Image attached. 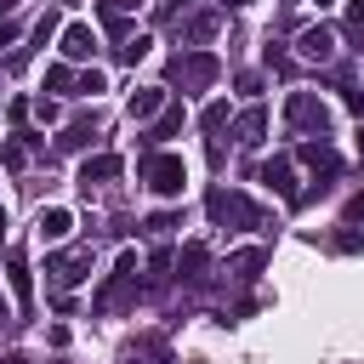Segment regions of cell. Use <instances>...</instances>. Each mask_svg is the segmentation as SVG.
<instances>
[{"mask_svg": "<svg viewBox=\"0 0 364 364\" xmlns=\"http://www.w3.org/2000/svg\"><path fill=\"white\" fill-rule=\"evenodd\" d=\"M188 91H205V85H216V74H222V63L210 57V51H188V57H176V68H171Z\"/></svg>", "mask_w": 364, "mask_h": 364, "instance_id": "obj_5", "label": "cell"}, {"mask_svg": "<svg viewBox=\"0 0 364 364\" xmlns=\"http://www.w3.org/2000/svg\"><path fill=\"white\" fill-rule=\"evenodd\" d=\"M284 6H296V0H284Z\"/></svg>", "mask_w": 364, "mask_h": 364, "instance_id": "obj_41", "label": "cell"}, {"mask_svg": "<svg viewBox=\"0 0 364 364\" xmlns=\"http://www.w3.org/2000/svg\"><path fill=\"white\" fill-rule=\"evenodd\" d=\"M347 222H364V193H358V199L347 205Z\"/></svg>", "mask_w": 364, "mask_h": 364, "instance_id": "obj_32", "label": "cell"}, {"mask_svg": "<svg viewBox=\"0 0 364 364\" xmlns=\"http://www.w3.org/2000/svg\"><path fill=\"white\" fill-rule=\"evenodd\" d=\"M301 159H307V165H313V171H318L324 182H330V176L341 171V159H336V148H330V136H313V142H301Z\"/></svg>", "mask_w": 364, "mask_h": 364, "instance_id": "obj_14", "label": "cell"}, {"mask_svg": "<svg viewBox=\"0 0 364 364\" xmlns=\"http://www.w3.org/2000/svg\"><path fill=\"white\" fill-rule=\"evenodd\" d=\"M0 239H6V210H0Z\"/></svg>", "mask_w": 364, "mask_h": 364, "instance_id": "obj_37", "label": "cell"}, {"mask_svg": "<svg viewBox=\"0 0 364 364\" xmlns=\"http://www.w3.org/2000/svg\"><path fill=\"white\" fill-rule=\"evenodd\" d=\"M131 290H136V250H119L114 273H108V279H102V290H97V307H119Z\"/></svg>", "mask_w": 364, "mask_h": 364, "instance_id": "obj_4", "label": "cell"}, {"mask_svg": "<svg viewBox=\"0 0 364 364\" xmlns=\"http://www.w3.org/2000/svg\"><path fill=\"white\" fill-rule=\"evenodd\" d=\"M296 51H301L307 63H330V57H336V34H330L324 23H313V28L296 34Z\"/></svg>", "mask_w": 364, "mask_h": 364, "instance_id": "obj_7", "label": "cell"}, {"mask_svg": "<svg viewBox=\"0 0 364 364\" xmlns=\"http://www.w3.org/2000/svg\"><path fill=\"white\" fill-rule=\"evenodd\" d=\"M336 250H341V256H358V250H364V233H358V228H341V233H336Z\"/></svg>", "mask_w": 364, "mask_h": 364, "instance_id": "obj_25", "label": "cell"}, {"mask_svg": "<svg viewBox=\"0 0 364 364\" xmlns=\"http://www.w3.org/2000/svg\"><path fill=\"white\" fill-rule=\"evenodd\" d=\"M165 102H171L165 85H142V91H131V119H154Z\"/></svg>", "mask_w": 364, "mask_h": 364, "instance_id": "obj_15", "label": "cell"}, {"mask_svg": "<svg viewBox=\"0 0 364 364\" xmlns=\"http://www.w3.org/2000/svg\"><path fill=\"white\" fill-rule=\"evenodd\" d=\"M0 159H6V171H23V165H28V136L6 142V148H0Z\"/></svg>", "mask_w": 364, "mask_h": 364, "instance_id": "obj_24", "label": "cell"}, {"mask_svg": "<svg viewBox=\"0 0 364 364\" xmlns=\"http://www.w3.org/2000/svg\"><path fill=\"white\" fill-rule=\"evenodd\" d=\"M125 171V159L119 154H91L85 165H80V188H97V182H114Z\"/></svg>", "mask_w": 364, "mask_h": 364, "instance_id": "obj_12", "label": "cell"}, {"mask_svg": "<svg viewBox=\"0 0 364 364\" xmlns=\"http://www.w3.org/2000/svg\"><path fill=\"white\" fill-rule=\"evenodd\" d=\"M74 91H85V97H97V91H102V74H97V68H91V74H80V80H74Z\"/></svg>", "mask_w": 364, "mask_h": 364, "instance_id": "obj_28", "label": "cell"}, {"mask_svg": "<svg viewBox=\"0 0 364 364\" xmlns=\"http://www.w3.org/2000/svg\"><path fill=\"white\" fill-rule=\"evenodd\" d=\"M284 125L301 131V136H330V108L313 91H290L284 97Z\"/></svg>", "mask_w": 364, "mask_h": 364, "instance_id": "obj_2", "label": "cell"}, {"mask_svg": "<svg viewBox=\"0 0 364 364\" xmlns=\"http://www.w3.org/2000/svg\"><path fill=\"white\" fill-rule=\"evenodd\" d=\"M205 210H210V222H216V228H228V233H250V228H267V210H262L256 199L233 193V188H210Z\"/></svg>", "mask_w": 364, "mask_h": 364, "instance_id": "obj_1", "label": "cell"}, {"mask_svg": "<svg viewBox=\"0 0 364 364\" xmlns=\"http://www.w3.org/2000/svg\"><path fill=\"white\" fill-rule=\"evenodd\" d=\"M0 318H6V301H0Z\"/></svg>", "mask_w": 364, "mask_h": 364, "instance_id": "obj_39", "label": "cell"}, {"mask_svg": "<svg viewBox=\"0 0 364 364\" xmlns=\"http://www.w3.org/2000/svg\"><path fill=\"white\" fill-rule=\"evenodd\" d=\"M46 85H51V91H68V85H74V74H68V63H57V68L46 74Z\"/></svg>", "mask_w": 364, "mask_h": 364, "instance_id": "obj_27", "label": "cell"}, {"mask_svg": "<svg viewBox=\"0 0 364 364\" xmlns=\"http://www.w3.org/2000/svg\"><path fill=\"white\" fill-rule=\"evenodd\" d=\"M11 6H17V0H0V17H6V11H11Z\"/></svg>", "mask_w": 364, "mask_h": 364, "instance_id": "obj_35", "label": "cell"}, {"mask_svg": "<svg viewBox=\"0 0 364 364\" xmlns=\"http://www.w3.org/2000/svg\"><path fill=\"white\" fill-rule=\"evenodd\" d=\"M85 273H91V250H63V256H46V279H51L57 290L80 284Z\"/></svg>", "mask_w": 364, "mask_h": 364, "instance_id": "obj_6", "label": "cell"}, {"mask_svg": "<svg viewBox=\"0 0 364 364\" xmlns=\"http://www.w3.org/2000/svg\"><path fill=\"white\" fill-rule=\"evenodd\" d=\"M136 6H142V0H97V17H102V23H108L119 40H125V17H131Z\"/></svg>", "mask_w": 364, "mask_h": 364, "instance_id": "obj_19", "label": "cell"}, {"mask_svg": "<svg viewBox=\"0 0 364 364\" xmlns=\"http://www.w3.org/2000/svg\"><path fill=\"white\" fill-rule=\"evenodd\" d=\"M318 6H336V0H318Z\"/></svg>", "mask_w": 364, "mask_h": 364, "instance_id": "obj_38", "label": "cell"}, {"mask_svg": "<svg viewBox=\"0 0 364 364\" xmlns=\"http://www.w3.org/2000/svg\"><path fill=\"white\" fill-rule=\"evenodd\" d=\"M0 364H28V353H6V358H0Z\"/></svg>", "mask_w": 364, "mask_h": 364, "instance_id": "obj_34", "label": "cell"}, {"mask_svg": "<svg viewBox=\"0 0 364 364\" xmlns=\"http://www.w3.org/2000/svg\"><path fill=\"white\" fill-rule=\"evenodd\" d=\"M131 364H142V358H131ZM159 364H165V358H159Z\"/></svg>", "mask_w": 364, "mask_h": 364, "instance_id": "obj_40", "label": "cell"}, {"mask_svg": "<svg viewBox=\"0 0 364 364\" xmlns=\"http://www.w3.org/2000/svg\"><path fill=\"white\" fill-rule=\"evenodd\" d=\"M233 136H239L245 148H256V142H267V108H262V102H250L245 114H233Z\"/></svg>", "mask_w": 364, "mask_h": 364, "instance_id": "obj_8", "label": "cell"}, {"mask_svg": "<svg viewBox=\"0 0 364 364\" xmlns=\"http://www.w3.org/2000/svg\"><path fill=\"white\" fill-rule=\"evenodd\" d=\"M347 108H353V114L364 119V91H347Z\"/></svg>", "mask_w": 364, "mask_h": 364, "instance_id": "obj_31", "label": "cell"}, {"mask_svg": "<svg viewBox=\"0 0 364 364\" xmlns=\"http://www.w3.org/2000/svg\"><path fill=\"white\" fill-rule=\"evenodd\" d=\"M256 182H267L279 199H296V176H290V159H284V154H273V159L256 171Z\"/></svg>", "mask_w": 364, "mask_h": 364, "instance_id": "obj_13", "label": "cell"}, {"mask_svg": "<svg viewBox=\"0 0 364 364\" xmlns=\"http://www.w3.org/2000/svg\"><path fill=\"white\" fill-rule=\"evenodd\" d=\"M91 142H97V119H74V125L57 136V148H63V154H80V148H91Z\"/></svg>", "mask_w": 364, "mask_h": 364, "instance_id": "obj_18", "label": "cell"}, {"mask_svg": "<svg viewBox=\"0 0 364 364\" xmlns=\"http://www.w3.org/2000/svg\"><path fill=\"white\" fill-rule=\"evenodd\" d=\"M222 125H228V102H205V114H199V131H210V136H216Z\"/></svg>", "mask_w": 364, "mask_h": 364, "instance_id": "obj_23", "label": "cell"}, {"mask_svg": "<svg viewBox=\"0 0 364 364\" xmlns=\"http://www.w3.org/2000/svg\"><path fill=\"white\" fill-rule=\"evenodd\" d=\"M68 228H74V216H68L63 205H51V210H40V239H68Z\"/></svg>", "mask_w": 364, "mask_h": 364, "instance_id": "obj_21", "label": "cell"}, {"mask_svg": "<svg viewBox=\"0 0 364 364\" xmlns=\"http://www.w3.org/2000/svg\"><path fill=\"white\" fill-rule=\"evenodd\" d=\"M6 279H11L17 307H28V301H34V273H28V256H23V250H6Z\"/></svg>", "mask_w": 364, "mask_h": 364, "instance_id": "obj_10", "label": "cell"}, {"mask_svg": "<svg viewBox=\"0 0 364 364\" xmlns=\"http://www.w3.org/2000/svg\"><path fill=\"white\" fill-rule=\"evenodd\" d=\"M228 6H233V11H239V6H250V0H228Z\"/></svg>", "mask_w": 364, "mask_h": 364, "instance_id": "obj_36", "label": "cell"}, {"mask_svg": "<svg viewBox=\"0 0 364 364\" xmlns=\"http://www.w3.org/2000/svg\"><path fill=\"white\" fill-rule=\"evenodd\" d=\"M176 131H182V108L165 102V108L154 114V125H148V142H165V136H176Z\"/></svg>", "mask_w": 364, "mask_h": 364, "instance_id": "obj_20", "label": "cell"}, {"mask_svg": "<svg viewBox=\"0 0 364 364\" xmlns=\"http://www.w3.org/2000/svg\"><path fill=\"white\" fill-rule=\"evenodd\" d=\"M17 40V23H0V46H11Z\"/></svg>", "mask_w": 364, "mask_h": 364, "instance_id": "obj_33", "label": "cell"}, {"mask_svg": "<svg viewBox=\"0 0 364 364\" xmlns=\"http://www.w3.org/2000/svg\"><path fill=\"white\" fill-rule=\"evenodd\" d=\"M233 85H239V97H256L262 91V74H233Z\"/></svg>", "mask_w": 364, "mask_h": 364, "instance_id": "obj_29", "label": "cell"}, {"mask_svg": "<svg viewBox=\"0 0 364 364\" xmlns=\"http://www.w3.org/2000/svg\"><path fill=\"white\" fill-rule=\"evenodd\" d=\"M262 267H267V250H262V245H250V250H233V256H228V273H233V279H256Z\"/></svg>", "mask_w": 364, "mask_h": 364, "instance_id": "obj_17", "label": "cell"}, {"mask_svg": "<svg viewBox=\"0 0 364 364\" xmlns=\"http://www.w3.org/2000/svg\"><path fill=\"white\" fill-rule=\"evenodd\" d=\"M171 267H176V279H188V284H199V279H205V267H210V245H199V239H188V245H182V256H176Z\"/></svg>", "mask_w": 364, "mask_h": 364, "instance_id": "obj_9", "label": "cell"}, {"mask_svg": "<svg viewBox=\"0 0 364 364\" xmlns=\"http://www.w3.org/2000/svg\"><path fill=\"white\" fill-rule=\"evenodd\" d=\"M182 34H188V40H193V46H210V40H216V34H222V11H193V17H188V28H182Z\"/></svg>", "mask_w": 364, "mask_h": 364, "instance_id": "obj_16", "label": "cell"}, {"mask_svg": "<svg viewBox=\"0 0 364 364\" xmlns=\"http://www.w3.org/2000/svg\"><path fill=\"white\" fill-rule=\"evenodd\" d=\"M171 262H176L171 250H154V256H148V267H154L148 279H154V284H165V279H171Z\"/></svg>", "mask_w": 364, "mask_h": 364, "instance_id": "obj_26", "label": "cell"}, {"mask_svg": "<svg viewBox=\"0 0 364 364\" xmlns=\"http://www.w3.org/2000/svg\"><path fill=\"white\" fill-rule=\"evenodd\" d=\"M347 28H364V0H347Z\"/></svg>", "mask_w": 364, "mask_h": 364, "instance_id": "obj_30", "label": "cell"}, {"mask_svg": "<svg viewBox=\"0 0 364 364\" xmlns=\"http://www.w3.org/2000/svg\"><path fill=\"white\" fill-rule=\"evenodd\" d=\"M91 51H97V28H91V23H68V28H63V57H68V63H85Z\"/></svg>", "mask_w": 364, "mask_h": 364, "instance_id": "obj_11", "label": "cell"}, {"mask_svg": "<svg viewBox=\"0 0 364 364\" xmlns=\"http://www.w3.org/2000/svg\"><path fill=\"white\" fill-rule=\"evenodd\" d=\"M148 46H154V40H142V34H136V40H131V34H125V40H119V46H114V57H119V63H125V68H136V63H142V57H148Z\"/></svg>", "mask_w": 364, "mask_h": 364, "instance_id": "obj_22", "label": "cell"}, {"mask_svg": "<svg viewBox=\"0 0 364 364\" xmlns=\"http://www.w3.org/2000/svg\"><path fill=\"white\" fill-rule=\"evenodd\" d=\"M142 182H148L154 193L176 199V193L188 188V165H182L176 154H148V159H142Z\"/></svg>", "mask_w": 364, "mask_h": 364, "instance_id": "obj_3", "label": "cell"}]
</instances>
